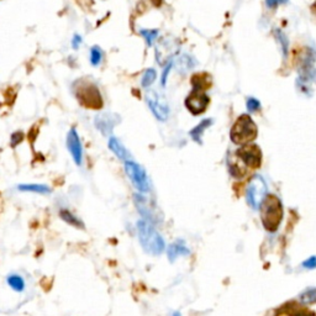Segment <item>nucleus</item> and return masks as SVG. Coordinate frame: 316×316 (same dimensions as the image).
I'll use <instances>...</instances> for the list:
<instances>
[{
    "label": "nucleus",
    "instance_id": "nucleus-31",
    "mask_svg": "<svg viewBox=\"0 0 316 316\" xmlns=\"http://www.w3.org/2000/svg\"><path fill=\"white\" fill-rule=\"evenodd\" d=\"M80 44H82V37L79 35H75L73 41H72V46H73V49H78Z\"/></svg>",
    "mask_w": 316,
    "mask_h": 316
},
{
    "label": "nucleus",
    "instance_id": "nucleus-23",
    "mask_svg": "<svg viewBox=\"0 0 316 316\" xmlns=\"http://www.w3.org/2000/svg\"><path fill=\"white\" fill-rule=\"evenodd\" d=\"M141 35L146 38V42L148 46H152L153 41L157 37L158 31L157 30H141Z\"/></svg>",
    "mask_w": 316,
    "mask_h": 316
},
{
    "label": "nucleus",
    "instance_id": "nucleus-29",
    "mask_svg": "<svg viewBox=\"0 0 316 316\" xmlns=\"http://www.w3.org/2000/svg\"><path fill=\"white\" fill-rule=\"evenodd\" d=\"M172 66L173 64L172 63H168L166 66V68H164V71H163V73H162V85H166V83H167V77H168V74H169V72H170V68H172Z\"/></svg>",
    "mask_w": 316,
    "mask_h": 316
},
{
    "label": "nucleus",
    "instance_id": "nucleus-25",
    "mask_svg": "<svg viewBox=\"0 0 316 316\" xmlns=\"http://www.w3.org/2000/svg\"><path fill=\"white\" fill-rule=\"evenodd\" d=\"M274 35H276V37L278 38L279 42H281V44H282V50H283L284 57H287V55H288V47H289V46H288V44H289V42H288L287 37H285L284 33L282 32V31H279V30H276V32H274Z\"/></svg>",
    "mask_w": 316,
    "mask_h": 316
},
{
    "label": "nucleus",
    "instance_id": "nucleus-12",
    "mask_svg": "<svg viewBox=\"0 0 316 316\" xmlns=\"http://www.w3.org/2000/svg\"><path fill=\"white\" fill-rule=\"evenodd\" d=\"M120 122V117L116 114L111 113H103L97 115L94 120L95 127L100 131L104 136L111 135L114 127Z\"/></svg>",
    "mask_w": 316,
    "mask_h": 316
},
{
    "label": "nucleus",
    "instance_id": "nucleus-8",
    "mask_svg": "<svg viewBox=\"0 0 316 316\" xmlns=\"http://www.w3.org/2000/svg\"><path fill=\"white\" fill-rule=\"evenodd\" d=\"M66 146L72 159H73V162L75 163V166L82 167L83 163H84V150H83L82 140H80V137L74 127H72L68 131V133H67Z\"/></svg>",
    "mask_w": 316,
    "mask_h": 316
},
{
    "label": "nucleus",
    "instance_id": "nucleus-22",
    "mask_svg": "<svg viewBox=\"0 0 316 316\" xmlns=\"http://www.w3.org/2000/svg\"><path fill=\"white\" fill-rule=\"evenodd\" d=\"M156 77H157V73H156L155 69L152 68L147 69V71L145 72L144 77H142V86H145V88L150 86L156 80Z\"/></svg>",
    "mask_w": 316,
    "mask_h": 316
},
{
    "label": "nucleus",
    "instance_id": "nucleus-4",
    "mask_svg": "<svg viewBox=\"0 0 316 316\" xmlns=\"http://www.w3.org/2000/svg\"><path fill=\"white\" fill-rule=\"evenodd\" d=\"M257 137V126L248 115H241L231 128V140L236 145H247Z\"/></svg>",
    "mask_w": 316,
    "mask_h": 316
},
{
    "label": "nucleus",
    "instance_id": "nucleus-13",
    "mask_svg": "<svg viewBox=\"0 0 316 316\" xmlns=\"http://www.w3.org/2000/svg\"><path fill=\"white\" fill-rule=\"evenodd\" d=\"M16 190L21 193H32L38 195H49L52 193V188L42 183H22L16 187Z\"/></svg>",
    "mask_w": 316,
    "mask_h": 316
},
{
    "label": "nucleus",
    "instance_id": "nucleus-32",
    "mask_svg": "<svg viewBox=\"0 0 316 316\" xmlns=\"http://www.w3.org/2000/svg\"><path fill=\"white\" fill-rule=\"evenodd\" d=\"M152 3L155 5H157V7H159V5H161V3H162V0H152Z\"/></svg>",
    "mask_w": 316,
    "mask_h": 316
},
{
    "label": "nucleus",
    "instance_id": "nucleus-21",
    "mask_svg": "<svg viewBox=\"0 0 316 316\" xmlns=\"http://www.w3.org/2000/svg\"><path fill=\"white\" fill-rule=\"evenodd\" d=\"M300 301L303 304H314L316 303V288H310L303 292L299 296Z\"/></svg>",
    "mask_w": 316,
    "mask_h": 316
},
{
    "label": "nucleus",
    "instance_id": "nucleus-1",
    "mask_svg": "<svg viewBox=\"0 0 316 316\" xmlns=\"http://www.w3.org/2000/svg\"><path fill=\"white\" fill-rule=\"evenodd\" d=\"M262 162V151L257 145L247 144L243 145L235 153V158H232L231 174L235 177H242L247 173L248 169H256L261 166Z\"/></svg>",
    "mask_w": 316,
    "mask_h": 316
},
{
    "label": "nucleus",
    "instance_id": "nucleus-27",
    "mask_svg": "<svg viewBox=\"0 0 316 316\" xmlns=\"http://www.w3.org/2000/svg\"><path fill=\"white\" fill-rule=\"evenodd\" d=\"M247 109L250 111H252V113L258 111L259 109H261V103H259L256 98H250V99L247 100Z\"/></svg>",
    "mask_w": 316,
    "mask_h": 316
},
{
    "label": "nucleus",
    "instance_id": "nucleus-9",
    "mask_svg": "<svg viewBox=\"0 0 316 316\" xmlns=\"http://www.w3.org/2000/svg\"><path fill=\"white\" fill-rule=\"evenodd\" d=\"M146 100L151 111L153 113V115L157 117L158 120H161V121L167 120L169 114V109L168 104H167V102L164 100V98H162L157 92L151 91L146 94Z\"/></svg>",
    "mask_w": 316,
    "mask_h": 316
},
{
    "label": "nucleus",
    "instance_id": "nucleus-28",
    "mask_svg": "<svg viewBox=\"0 0 316 316\" xmlns=\"http://www.w3.org/2000/svg\"><path fill=\"white\" fill-rule=\"evenodd\" d=\"M303 267L306 269H314L316 268V257H310L309 259H306L303 263Z\"/></svg>",
    "mask_w": 316,
    "mask_h": 316
},
{
    "label": "nucleus",
    "instance_id": "nucleus-14",
    "mask_svg": "<svg viewBox=\"0 0 316 316\" xmlns=\"http://www.w3.org/2000/svg\"><path fill=\"white\" fill-rule=\"evenodd\" d=\"M60 217L63 222H66L69 226H73L74 229H78V230H84L85 229L84 221L69 209H61Z\"/></svg>",
    "mask_w": 316,
    "mask_h": 316
},
{
    "label": "nucleus",
    "instance_id": "nucleus-19",
    "mask_svg": "<svg viewBox=\"0 0 316 316\" xmlns=\"http://www.w3.org/2000/svg\"><path fill=\"white\" fill-rule=\"evenodd\" d=\"M285 314L290 316H315L314 312L309 311V310L303 309V307H299L296 304H287L283 307Z\"/></svg>",
    "mask_w": 316,
    "mask_h": 316
},
{
    "label": "nucleus",
    "instance_id": "nucleus-18",
    "mask_svg": "<svg viewBox=\"0 0 316 316\" xmlns=\"http://www.w3.org/2000/svg\"><path fill=\"white\" fill-rule=\"evenodd\" d=\"M211 124H212L211 119L203 120V121H201L200 124L198 125V126H195L192 131H190V136H192V139L194 140V141H197L198 144L200 145L201 144V136H203L204 131H205L209 126H211Z\"/></svg>",
    "mask_w": 316,
    "mask_h": 316
},
{
    "label": "nucleus",
    "instance_id": "nucleus-16",
    "mask_svg": "<svg viewBox=\"0 0 316 316\" xmlns=\"http://www.w3.org/2000/svg\"><path fill=\"white\" fill-rule=\"evenodd\" d=\"M5 282H7L8 287L15 293H24L25 289H26V281H25V278L21 274L18 273L8 274Z\"/></svg>",
    "mask_w": 316,
    "mask_h": 316
},
{
    "label": "nucleus",
    "instance_id": "nucleus-26",
    "mask_svg": "<svg viewBox=\"0 0 316 316\" xmlns=\"http://www.w3.org/2000/svg\"><path fill=\"white\" fill-rule=\"evenodd\" d=\"M22 140H24V133H22L21 131H16V132H14L10 137L11 147H16L18 145H20L22 142Z\"/></svg>",
    "mask_w": 316,
    "mask_h": 316
},
{
    "label": "nucleus",
    "instance_id": "nucleus-10",
    "mask_svg": "<svg viewBox=\"0 0 316 316\" xmlns=\"http://www.w3.org/2000/svg\"><path fill=\"white\" fill-rule=\"evenodd\" d=\"M208 105L209 97L204 93V91H199V89H194L193 93L186 99V106L194 115H199V114L204 113Z\"/></svg>",
    "mask_w": 316,
    "mask_h": 316
},
{
    "label": "nucleus",
    "instance_id": "nucleus-30",
    "mask_svg": "<svg viewBox=\"0 0 316 316\" xmlns=\"http://www.w3.org/2000/svg\"><path fill=\"white\" fill-rule=\"evenodd\" d=\"M288 0H265V4L268 8H276L281 4H285Z\"/></svg>",
    "mask_w": 316,
    "mask_h": 316
},
{
    "label": "nucleus",
    "instance_id": "nucleus-24",
    "mask_svg": "<svg viewBox=\"0 0 316 316\" xmlns=\"http://www.w3.org/2000/svg\"><path fill=\"white\" fill-rule=\"evenodd\" d=\"M102 51L98 46H94L91 51V62L93 66H98L100 62H102Z\"/></svg>",
    "mask_w": 316,
    "mask_h": 316
},
{
    "label": "nucleus",
    "instance_id": "nucleus-15",
    "mask_svg": "<svg viewBox=\"0 0 316 316\" xmlns=\"http://www.w3.org/2000/svg\"><path fill=\"white\" fill-rule=\"evenodd\" d=\"M108 146L109 148H110L111 152H113L117 158L121 159V161L125 162V161H127V159H130V152H128V151L126 150V147H125L124 145H122L121 142L116 139V137L111 136L110 139H109Z\"/></svg>",
    "mask_w": 316,
    "mask_h": 316
},
{
    "label": "nucleus",
    "instance_id": "nucleus-7",
    "mask_svg": "<svg viewBox=\"0 0 316 316\" xmlns=\"http://www.w3.org/2000/svg\"><path fill=\"white\" fill-rule=\"evenodd\" d=\"M125 166V172H126L127 177L130 178L131 183L133 184V187L141 193H146L150 190V182H148L147 174L145 172V169L140 166L136 162L127 159L124 163Z\"/></svg>",
    "mask_w": 316,
    "mask_h": 316
},
{
    "label": "nucleus",
    "instance_id": "nucleus-17",
    "mask_svg": "<svg viewBox=\"0 0 316 316\" xmlns=\"http://www.w3.org/2000/svg\"><path fill=\"white\" fill-rule=\"evenodd\" d=\"M188 254H189V250L186 247V245H184L182 241H177V242L172 243L168 248V258H169V261H172V262L175 261L177 257L188 256Z\"/></svg>",
    "mask_w": 316,
    "mask_h": 316
},
{
    "label": "nucleus",
    "instance_id": "nucleus-5",
    "mask_svg": "<svg viewBox=\"0 0 316 316\" xmlns=\"http://www.w3.org/2000/svg\"><path fill=\"white\" fill-rule=\"evenodd\" d=\"M299 82L305 89L316 78V51L314 49H304L298 62Z\"/></svg>",
    "mask_w": 316,
    "mask_h": 316
},
{
    "label": "nucleus",
    "instance_id": "nucleus-20",
    "mask_svg": "<svg viewBox=\"0 0 316 316\" xmlns=\"http://www.w3.org/2000/svg\"><path fill=\"white\" fill-rule=\"evenodd\" d=\"M177 67L180 72H188L194 67V61L188 55H184L178 60Z\"/></svg>",
    "mask_w": 316,
    "mask_h": 316
},
{
    "label": "nucleus",
    "instance_id": "nucleus-33",
    "mask_svg": "<svg viewBox=\"0 0 316 316\" xmlns=\"http://www.w3.org/2000/svg\"><path fill=\"white\" fill-rule=\"evenodd\" d=\"M174 316H179V314H175V315H174Z\"/></svg>",
    "mask_w": 316,
    "mask_h": 316
},
{
    "label": "nucleus",
    "instance_id": "nucleus-6",
    "mask_svg": "<svg viewBox=\"0 0 316 316\" xmlns=\"http://www.w3.org/2000/svg\"><path fill=\"white\" fill-rule=\"evenodd\" d=\"M267 197V184L261 175H253L246 190V198L251 208L258 209Z\"/></svg>",
    "mask_w": 316,
    "mask_h": 316
},
{
    "label": "nucleus",
    "instance_id": "nucleus-11",
    "mask_svg": "<svg viewBox=\"0 0 316 316\" xmlns=\"http://www.w3.org/2000/svg\"><path fill=\"white\" fill-rule=\"evenodd\" d=\"M78 98L83 103V105L88 106V108L99 109L103 106L102 95H100L97 86L94 85L82 86L78 92Z\"/></svg>",
    "mask_w": 316,
    "mask_h": 316
},
{
    "label": "nucleus",
    "instance_id": "nucleus-2",
    "mask_svg": "<svg viewBox=\"0 0 316 316\" xmlns=\"http://www.w3.org/2000/svg\"><path fill=\"white\" fill-rule=\"evenodd\" d=\"M283 219V206L276 195H268L264 198L261 209V220L265 230L274 232L281 225Z\"/></svg>",
    "mask_w": 316,
    "mask_h": 316
},
{
    "label": "nucleus",
    "instance_id": "nucleus-3",
    "mask_svg": "<svg viewBox=\"0 0 316 316\" xmlns=\"http://www.w3.org/2000/svg\"><path fill=\"white\" fill-rule=\"evenodd\" d=\"M139 239L145 251L151 254H159L164 250V241L157 230L147 220H140L137 222Z\"/></svg>",
    "mask_w": 316,
    "mask_h": 316
}]
</instances>
